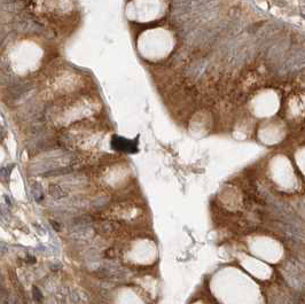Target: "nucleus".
I'll return each mask as SVG.
<instances>
[{
    "mask_svg": "<svg viewBox=\"0 0 305 304\" xmlns=\"http://www.w3.org/2000/svg\"><path fill=\"white\" fill-rule=\"evenodd\" d=\"M113 143L114 147H116L120 150H124V152H132L133 150V143L126 139H123L120 137H115Z\"/></svg>",
    "mask_w": 305,
    "mask_h": 304,
    "instance_id": "f257e3e1",
    "label": "nucleus"
},
{
    "mask_svg": "<svg viewBox=\"0 0 305 304\" xmlns=\"http://www.w3.org/2000/svg\"><path fill=\"white\" fill-rule=\"evenodd\" d=\"M48 192H49V195L54 199H61V198H63V196H65V192L63 191L59 185H55V184L49 185V187H48Z\"/></svg>",
    "mask_w": 305,
    "mask_h": 304,
    "instance_id": "f03ea898",
    "label": "nucleus"
},
{
    "mask_svg": "<svg viewBox=\"0 0 305 304\" xmlns=\"http://www.w3.org/2000/svg\"><path fill=\"white\" fill-rule=\"evenodd\" d=\"M11 172H12V168L11 166H1L0 168V178H2V179H8L9 176H11Z\"/></svg>",
    "mask_w": 305,
    "mask_h": 304,
    "instance_id": "7ed1b4c3",
    "label": "nucleus"
},
{
    "mask_svg": "<svg viewBox=\"0 0 305 304\" xmlns=\"http://www.w3.org/2000/svg\"><path fill=\"white\" fill-rule=\"evenodd\" d=\"M32 293H33V297H35V300L40 302V301L43 300V295L40 293V290L38 289V287H33L32 288Z\"/></svg>",
    "mask_w": 305,
    "mask_h": 304,
    "instance_id": "20e7f679",
    "label": "nucleus"
},
{
    "mask_svg": "<svg viewBox=\"0 0 305 304\" xmlns=\"http://www.w3.org/2000/svg\"><path fill=\"white\" fill-rule=\"evenodd\" d=\"M0 215L4 217V218H6V219H8L9 216H11L8 208H6V207H4V205H1V204H0Z\"/></svg>",
    "mask_w": 305,
    "mask_h": 304,
    "instance_id": "39448f33",
    "label": "nucleus"
},
{
    "mask_svg": "<svg viewBox=\"0 0 305 304\" xmlns=\"http://www.w3.org/2000/svg\"><path fill=\"white\" fill-rule=\"evenodd\" d=\"M5 200H6V202H7V205L8 207H12V201H11V199L8 198V195H5Z\"/></svg>",
    "mask_w": 305,
    "mask_h": 304,
    "instance_id": "423d86ee",
    "label": "nucleus"
}]
</instances>
